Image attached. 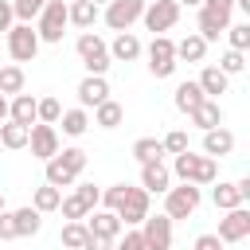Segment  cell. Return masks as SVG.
Masks as SVG:
<instances>
[{
	"mask_svg": "<svg viewBox=\"0 0 250 250\" xmlns=\"http://www.w3.org/2000/svg\"><path fill=\"white\" fill-rule=\"evenodd\" d=\"M172 176H180L184 184H215L219 180V160L215 156H195L191 148H184V152H176V160H172V168H168Z\"/></svg>",
	"mask_w": 250,
	"mask_h": 250,
	"instance_id": "1",
	"label": "cell"
},
{
	"mask_svg": "<svg viewBox=\"0 0 250 250\" xmlns=\"http://www.w3.org/2000/svg\"><path fill=\"white\" fill-rule=\"evenodd\" d=\"M86 168V152L82 148H59L51 160H47V184L55 188H70Z\"/></svg>",
	"mask_w": 250,
	"mask_h": 250,
	"instance_id": "2",
	"label": "cell"
},
{
	"mask_svg": "<svg viewBox=\"0 0 250 250\" xmlns=\"http://www.w3.org/2000/svg\"><path fill=\"white\" fill-rule=\"evenodd\" d=\"M62 31H66V0H47L39 12L35 35L39 43H62Z\"/></svg>",
	"mask_w": 250,
	"mask_h": 250,
	"instance_id": "3",
	"label": "cell"
},
{
	"mask_svg": "<svg viewBox=\"0 0 250 250\" xmlns=\"http://www.w3.org/2000/svg\"><path fill=\"white\" fill-rule=\"evenodd\" d=\"M199 184H184L180 180V188H168L164 191V215L176 223V219H188V215H195V207H199Z\"/></svg>",
	"mask_w": 250,
	"mask_h": 250,
	"instance_id": "4",
	"label": "cell"
},
{
	"mask_svg": "<svg viewBox=\"0 0 250 250\" xmlns=\"http://www.w3.org/2000/svg\"><path fill=\"white\" fill-rule=\"evenodd\" d=\"M74 51L82 55V62H86V70L90 74H105L109 70V47H105V39L102 35H94V31H82L78 35V43H74Z\"/></svg>",
	"mask_w": 250,
	"mask_h": 250,
	"instance_id": "5",
	"label": "cell"
},
{
	"mask_svg": "<svg viewBox=\"0 0 250 250\" xmlns=\"http://www.w3.org/2000/svg\"><path fill=\"white\" fill-rule=\"evenodd\" d=\"M4 35H8V55H12L16 62H31V59L39 55V35H35L31 23H12Z\"/></svg>",
	"mask_w": 250,
	"mask_h": 250,
	"instance_id": "6",
	"label": "cell"
},
{
	"mask_svg": "<svg viewBox=\"0 0 250 250\" xmlns=\"http://www.w3.org/2000/svg\"><path fill=\"white\" fill-rule=\"evenodd\" d=\"M113 215H117L121 223H129V227H141V219L148 215V191L125 184V195H121V203L113 207Z\"/></svg>",
	"mask_w": 250,
	"mask_h": 250,
	"instance_id": "7",
	"label": "cell"
},
{
	"mask_svg": "<svg viewBox=\"0 0 250 250\" xmlns=\"http://www.w3.org/2000/svg\"><path fill=\"white\" fill-rule=\"evenodd\" d=\"M141 20H145V27H148L152 35H164V31L180 20V4H176V0H152V4H145Z\"/></svg>",
	"mask_w": 250,
	"mask_h": 250,
	"instance_id": "8",
	"label": "cell"
},
{
	"mask_svg": "<svg viewBox=\"0 0 250 250\" xmlns=\"http://www.w3.org/2000/svg\"><path fill=\"white\" fill-rule=\"evenodd\" d=\"M148 70L156 78H168L176 70V43L168 35H152V43H148Z\"/></svg>",
	"mask_w": 250,
	"mask_h": 250,
	"instance_id": "9",
	"label": "cell"
},
{
	"mask_svg": "<svg viewBox=\"0 0 250 250\" xmlns=\"http://www.w3.org/2000/svg\"><path fill=\"white\" fill-rule=\"evenodd\" d=\"M98 195H102V191H98L94 184H78V188L59 203V207H62V219H86V215L98 207Z\"/></svg>",
	"mask_w": 250,
	"mask_h": 250,
	"instance_id": "10",
	"label": "cell"
},
{
	"mask_svg": "<svg viewBox=\"0 0 250 250\" xmlns=\"http://www.w3.org/2000/svg\"><path fill=\"white\" fill-rule=\"evenodd\" d=\"M141 238H145V250H168L172 246V219L168 215H145Z\"/></svg>",
	"mask_w": 250,
	"mask_h": 250,
	"instance_id": "11",
	"label": "cell"
},
{
	"mask_svg": "<svg viewBox=\"0 0 250 250\" xmlns=\"http://www.w3.org/2000/svg\"><path fill=\"white\" fill-rule=\"evenodd\" d=\"M145 12V0H109L105 4V23L113 31H129Z\"/></svg>",
	"mask_w": 250,
	"mask_h": 250,
	"instance_id": "12",
	"label": "cell"
},
{
	"mask_svg": "<svg viewBox=\"0 0 250 250\" xmlns=\"http://www.w3.org/2000/svg\"><path fill=\"white\" fill-rule=\"evenodd\" d=\"M27 145H31V156L51 160V156L59 152V129H55V125L35 121V125H31V133H27Z\"/></svg>",
	"mask_w": 250,
	"mask_h": 250,
	"instance_id": "13",
	"label": "cell"
},
{
	"mask_svg": "<svg viewBox=\"0 0 250 250\" xmlns=\"http://www.w3.org/2000/svg\"><path fill=\"white\" fill-rule=\"evenodd\" d=\"M250 234V211L238 203V207H230L223 219H219V238L223 242H242Z\"/></svg>",
	"mask_w": 250,
	"mask_h": 250,
	"instance_id": "14",
	"label": "cell"
},
{
	"mask_svg": "<svg viewBox=\"0 0 250 250\" xmlns=\"http://www.w3.org/2000/svg\"><path fill=\"white\" fill-rule=\"evenodd\" d=\"M109 98V82H105V74H86L82 82H78V105L82 109H94L98 102H105Z\"/></svg>",
	"mask_w": 250,
	"mask_h": 250,
	"instance_id": "15",
	"label": "cell"
},
{
	"mask_svg": "<svg viewBox=\"0 0 250 250\" xmlns=\"http://www.w3.org/2000/svg\"><path fill=\"white\" fill-rule=\"evenodd\" d=\"M141 188H145L148 195H152V191L164 195V191L172 188V172H168L160 160H148V164H141Z\"/></svg>",
	"mask_w": 250,
	"mask_h": 250,
	"instance_id": "16",
	"label": "cell"
},
{
	"mask_svg": "<svg viewBox=\"0 0 250 250\" xmlns=\"http://www.w3.org/2000/svg\"><path fill=\"white\" fill-rule=\"evenodd\" d=\"M82 223H86V230H90V234H98V238H117V230H121V219H117L109 207H102V211L94 207Z\"/></svg>",
	"mask_w": 250,
	"mask_h": 250,
	"instance_id": "17",
	"label": "cell"
},
{
	"mask_svg": "<svg viewBox=\"0 0 250 250\" xmlns=\"http://www.w3.org/2000/svg\"><path fill=\"white\" fill-rule=\"evenodd\" d=\"M230 152H234V133L230 129L219 125V129H207L203 133V156H215L219 160V156H230Z\"/></svg>",
	"mask_w": 250,
	"mask_h": 250,
	"instance_id": "18",
	"label": "cell"
},
{
	"mask_svg": "<svg viewBox=\"0 0 250 250\" xmlns=\"http://www.w3.org/2000/svg\"><path fill=\"white\" fill-rule=\"evenodd\" d=\"M188 117H191V125H195V129H203V133L223 125V109H219V102H215V98H203Z\"/></svg>",
	"mask_w": 250,
	"mask_h": 250,
	"instance_id": "19",
	"label": "cell"
},
{
	"mask_svg": "<svg viewBox=\"0 0 250 250\" xmlns=\"http://www.w3.org/2000/svg\"><path fill=\"white\" fill-rule=\"evenodd\" d=\"M98 4L94 0H70L66 4V23H74V27H82V31H90L94 23H98Z\"/></svg>",
	"mask_w": 250,
	"mask_h": 250,
	"instance_id": "20",
	"label": "cell"
},
{
	"mask_svg": "<svg viewBox=\"0 0 250 250\" xmlns=\"http://www.w3.org/2000/svg\"><path fill=\"white\" fill-rule=\"evenodd\" d=\"M8 121H20V125H35V98L31 94H12V102H8Z\"/></svg>",
	"mask_w": 250,
	"mask_h": 250,
	"instance_id": "21",
	"label": "cell"
},
{
	"mask_svg": "<svg viewBox=\"0 0 250 250\" xmlns=\"http://www.w3.org/2000/svg\"><path fill=\"white\" fill-rule=\"evenodd\" d=\"M141 55V39L133 35V31H117V39L109 43V59H117V62H133Z\"/></svg>",
	"mask_w": 250,
	"mask_h": 250,
	"instance_id": "22",
	"label": "cell"
},
{
	"mask_svg": "<svg viewBox=\"0 0 250 250\" xmlns=\"http://www.w3.org/2000/svg\"><path fill=\"white\" fill-rule=\"evenodd\" d=\"M207 55V39L203 35H184L176 43V62H203Z\"/></svg>",
	"mask_w": 250,
	"mask_h": 250,
	"instance_id": "23",
	"label": "cell"
},
{
	"mask_svg": "<svg viewBox=\"0 0 250 250\" xmlns=\"http://www.w3.org/2000/svg\"><path fill=\"white\" fill-rule=\"evenodd\" d=\"M195 82H199V90H203L207 98H219V94H227V82H230V74H223L219 66H203V74H199Z\"/></svg>",
	"mask_w": 250,
	"mask_h": 250,
	"instance_id": "24",
	"label": "cell"
},
{
	"mask_svg": "<svg viewBox=\"0 0 250 250\" xmlns=\"http://www.w3.org/2000/svg\"><path fill=\"white\" fill-rule=\"evenodd\" d=\"M203 98H207V94L199 90V82H180V86H176V94H172V102H176V109H180V113H191Z\"/></svg>",
	"mask_w": 250,
	"mask_h": 250,
	"instance_id": "25",
	"label": "cell"
},
{
	"mask_svg": "<svg viewBox=\"0 0 250 250\" xmlns=\"http://www.w3.org/2000/svg\"><path fill=\"white\" fill-rule=\"evenodd\" d=\"M121 121H125V109H121L113 98H105V102L94 105V125H102V129H117Z\"/></svg>",
	"mask_w": 250,
	"mask_h": 250,
	"instance_id": "26",
	"label": "cell"
},
{
	"mask_svg": "<svg viewBox=\"0 0 250 250\" xmlns=\"http://www.w3.org/2000/svg\"><path fill=\"white\" fill-rule=\"evenodd\" d=\"M12 223H16V238H31V234H39V227H43V219H39L35 207H20V211H12Z\"/></svg>",
	"mask_w": 250,
	"mask_h": 250,
	"instance_id": "27",
	"label": "cell"
},
{
	"mask_svg": "<svg viewBox=\"0 0 250 250\" xmlns=\"http://www.w3.org/2000/svg\"><path fill=\"white\" fill-rule=\"evenodd\" d=\"M227 27H230V20H227V16H215V12L199 8V31H195V35H203V39L211 43V39H219Z\"/></svg>",
	"mask_w": 250,
	"mask_h": 250,
	"instance_id": "28",
	"label": "cell"
},
{
	"mask_svg": "<svg viewBox=\"0 0 250 250\" xmlns=\"http://www.w3.org/2000/svg\"><path fill=\"white\" fill-rule=\"evenodd\" d=\"M59 203H62V188H55V184H43V188H35V195H31V207H35L39 215H47V211H59Z\"/></svg>",
	"mask_w": 250,
	"mask_h": 250,
	"instance_id": "29",
	"label": "cell"
},
{
	"mask_svg": "<svg viewBox=\"0 0 250 250\" xmlns=\"http://www.w3.org/2000/svg\"><path fill=\"white\" fill-rule=\"evenodd\" d=\"M27 125L20 121H0V148H27Z\"/></svg>",
	"mask_w": 250,
	"mask_h": 250,
	"instance_id": "30",
	"label": "cell"
},
{
	"mask_svg": "<svg viewBox=\"0 0 250 250\" xmlns=\"http://www.w3.org/2000/svg\"><path fill=\"white\" fill-rule=\"evenodd\" d=\"M59 121H62V133H66V137H82V133L90 129V113H86L82 105H78V109H66Z\"/></svg>",
	"mask_w": 250,
	"mask_h": 250,
	"instance_id": "31",
	"label": "cell"
},
{
	"mask_svg": "<svg viewBox=\"0 0 250 250\" xmlns=\"http://www.w3.org/2000/svg\"><path fill=\"white\" fill-rule=\"evenodd\" d=\"M211 199H215L219 211H230V207L242 203V191H238V184H219V188L211 191Z\"/></svg>",
	"mask_w": 250,
	"mask_h": 250,
	"instance_id": "32",
	"label": "cell"
},
{
	"mask_svg": "<svg viewBox=\"0 0 250 250\" xmlns=\"http://www.w3.org/2000/svg\"><path fill=\"white\" fill-rule=\"evenodd\" d=\"M23 82H27L23 78V66H16V62L12 66H0V94H20Z\"/></svg>",
	"mask_w": 250,
	"mask_h": 250,
	"instance_id": "33",
	"label": "cell"
},
{
	"mask_svg": "<svg viewBox=\"0 0 250 250\" xmlns=\"http://www.w3.org/2000/svg\"><path fill=\"white\" fill-rule=\"evenodd\" d=\"M62 117V105H59V98H35V121H43V125H55Z\"/></svg>",
	"mask_w": 250,
	"mask_h": 250,
	"instance_id": "34",
	"label": "cell"
},
{
	"mask_svg": "<svg viewBox=\"0 0 250 250\" xmlns=\"http://www.w3.org/2000/svg\"><path fill=\"white\" fill-rule=\"evenodd\" d=\"M133 156H137L141 164H148V160H160V156H164V145H160L156 137H141V141L133 145Z\"/></svg>",
	"mask_w": 250,
	"mask_h": 250,
	"instance_id": "35",
	"label": "cell"
},
{
	"mask_svg": "<svg viewBox=\"0 0 250 250\" xmlns=\"http://www.w3.org/2000/svg\"><path fill=\"white\" fill-rule=\"evenodd\" d=\"M86 223L82 219H66V227H62V246H70V250H82V242H86Z\"/></svg>",
	"mask_w": 250,
	"mask_h": 250,
	"instance_id": "36",
	"label": "cell"
},
{
	"mask_svg": "<svg viewBox=\"0 0 250 250\" xmlns=\"http://www.w3.org/2000/svg\"><path fill=\"white\" fill-rule=\"evenodd\" d=\"M43 4H47V0H12V16H16L20 23H31V20L43 12Z\"/></svg>",
	"mask_w": 250,
	"mask_h": 250,
	"instance_id": "37",
	"label": "cell"
},
{
	"mask_svg": "<svg viewBox=\"0 0 250 250\" xmlns=\"http://www.w3.org/2000/svg\"><path fill=\"white\" fill-rule=\"evenodd\" d=\"M219 70H223V74H242V70H246V51H227V55L219 59Z\"/></svg>",
	"mask_w": 250,
	"mask_h": 250,
	"instance_id": "38",
	"label": "cell"
},
{
	"mask_svg": "<svg viewBox=\"0 0 250 250\" xmlns=\"http://www.w3.org/2000/svg\"><path fill=\"white\" fill-rule=\"evenodd\" d=\"M227 39H230V51H246V47H250V23L227 27Z\"/></svg>",
	"mask_w": 250,
	"mask_h": 250,
	"instance_id": "39",
	"label": "cell"
},
{
	"mask_svg": "<svg viewBox=\"0 0 250 250\" xmlns=\"http://www.w3.org/2000/svg\"><path fill=\"white\" fill-rule=\"evenodd\" d=\"M160 145H164V152H172V156H176V152H184V148H188V133H184V129H172Z\"/></svg>",
	"mask_w": 250,
	"mask_h": 250,
	"instance_id": "40",
	"label": "cell"
},
{
	"mask_svg": "<svg viewBox=\"0 0 250 250\" xmlns=\"http://www.w3.org/2000/svg\"><path fill=\"white\" fill-rule=\"evenodd\" d=\"M199 8H207V12H215V16H227V20H230V12H234V0H203Z\"/></svg>",
	"mask_w": 250,
	"mask_h": 250,
	"instance_id": "41",
	"label": "cell"
},
{
	"mask_svg": "<svg viewBox=\"0 0 250 250\" xmlns=\"http://www.w3.org/2000/svg\"><path fill=\"white\" fill-rule=\"evenodd\" d=\"M113 250H145V238H141V230H129L121 242H113Z\"/></svg>",
	"mask_w": 250,
	"mask_h": 250,
	"instance_id": "42",
	"label": "cell"
},
{
	"mask_svg": "<svg viewBox=\"0 0 250 250\" xmlns=\"http://www.w3.org/2000/svg\"><path fill=\"white\" fill-rule=\"evenodd\" d=\"M0 238H16V223H12V211H0Z\"/></svg>",
	"mask_w": 250,
	"mask_h": 250,
	"instance_id": "43",
	"label": "cell"
},
{
	"mask_svg": "<svg viewBox=\"0 0 250 250\" xmlns=\"http://www.w3.org/2000/svg\"><path fill=\"white\" fill-rule=\"evenodd\" d=\"M82 250H113V238H98V234H86Z\"/></svg>",
	"mask_w": 250,
	"mask_h": 250,
	"instance_id": "44",
	"label": "cell"
},
{
	"mask_svg": "<svg viewBox=\"0 0 250 250\" xmlns=\"http://www.w3.org/2000/svg\"><path fill=\"white\" fill-rule=\"evenodd\" d=\"M195 250H223V238L219 234H199L195 238Z\"/></svg>",
	"mask_w": 250,
	"mask_h": 250,
	"instance_id": "45",
	"label": "cell"
},
{
	"mask_svg": "<svg viewBox=\"0 0 250 250\" xmlns=\"http://www.w3.org/2000/svg\"><path fill=\"white\" fill-rule=\"evenodd\" d=\"M12 20H16V16H12V0H0V31H8Z\"/></svg>",
	"mask_w": 250,
	"mask_h": 250,
	"instance_id": "46",
	"label": "cell"
},
{
	"mask_svg": "<svg viewBox=\"0 0 250 250\" xmlns=\"http://www.w3.org/2000/svg\"><path fill=\"white\" fill-rule=\"evenodd\" d=\"M0 121H8V98L0 94Z\"/></svg>",
	"mask_w": 250,
	"mask_h": 250,
	"instance_id": "47",
	"label": "cell"
},
{
	"mask_svg": "<svg viewBox=\"0 0 250 250\" xmlns=\"http://www.w3.org/2000/svg\"><path fill=\"white\" fill-rule=\"evenodd\" d=\"M176 4H180V8H184V4H188V8H199L203 0H176Z\"/></svg>",
	"mask_w": 250,
	"mask_h": 250,
	"instance_id": "48",
	"label": "cell"
},
{
	"mask_svg": "<svg viewBox=\"0 0 250 250\" xmlns=\"http://www.w3.org/2000/svg\"><path fill=\"white\" fill-rule=\"evenodd\" d=\"M0 211H4V195H0Z\"/></svg>",
	"mask_w": 250,
	"mask_h": 250,
	"instance_id": "49",
	"label": "cell"
},
{
	"mask_svg": "<svg viewBox=\"0 0 250 250\" xmlns=\"http://www.w3.org/2000/svg\"><path fill=\"white\" fill-rule=\"evenodd\" d=\"M94 4H109V0H94Z\"/></svg>",
	"mask_w": 250,
	"mask_h": 250,
	"instance_id": "50",
	"label": "cell"
},
{
	"mask_svg": "<svg viewBox=\"0 0 250 250\" xmlns=\"http://www.w3.org/2000/svg\"><path fill=\"white\" fill-rule=\"evenodd\" d=\"M66 4H70V0H66Z\"/></svg>",
	"mask_w": 250,
	"mask_h": 250,
	"instance_id": "51",
	"label": "cell"
}]
</instances>
